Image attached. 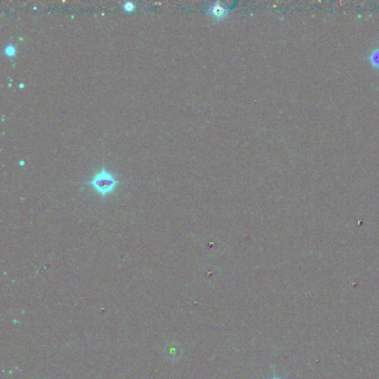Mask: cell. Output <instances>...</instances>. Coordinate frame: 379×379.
I'll return each instance as SVG.
<instances>
[{"label": "cell", "mask_w": 379, "mask_h": 379, "mask_svg": "<svg viewBox=\"0 0 379 379\" xmlns=\"http://www.w3.org/2000/svg\"><path fill=\"white\" fill-rule=\"evenodd\" d=\"M88 185H91L93 189L98 192L101 197H105L116 189V186L118 185V179L116 178L113 172L106 169L105 167L95 173L92 177L91 181L87 182Z\"/></svg>", "instance_id": "1"}, {"label": "cell", "mask_w": 379, "mask_h": 379, "mask_svg": "<svg viewBox=\"0 0 379 379\" xmlns=\"http://www.w3.org/2000/svg\"><path fill=\"white\" fill-rule=\"evenodd\" d=\"M4 51H5V55H6V56H8V57H14V56L16 55V53H17V48H16L15 44L8 43L7 46L5 47Z\"/></svg>", "instance_id": "4"}, {"label": "cell", "mask_w": 379, "mask_h": 379, "mask_svg": "<svg viewBox=\"0 0 379 379\" xmlns=\"http://www.w3.org/2000/svg\"><path fill=\"white\" fill-rule=\"evenodd\" d=\"M367 60L372 68L379 70V46L370 51L367 57Z\"/></svg>", "instance_id": "3"}, {"label": "cell", "mask_w": 379, "mask_h": 379, "mask_svg": "<svg viewBox=\"0 0 379 379\" xmlns=\"http://www.w3.org/2000/svg\"><path fill=\"white\" fill-rule=\"evenodd\" d=\"M123 7H124L125 10H130L131 11V10H135V4L128 2V3H125L123 5Z\"/></svg>", "instance_id": "5"}, {"label": "cell", "mask_w": 379, "mask_h": 379, "mask_svg": "<svg viewBox=\"0 0 379 379\" xmlns=\"http://www.w3.org/2000/svg\"><path fill=\"white\" fill-rule=\"evenodd\" d=\"M229 11L230 9L221 2L210 3L206 8L207 14L211 17H214L215 19H217V20H221V19L226 18L229 15Z\"/></svg>", "instance_id": "2"}, {"label": "cell", "mask_w": 379, "mask_h": 379, "mask_svg": "<svg viewBox=\"0 0 379 379\" xmlns=\"http://www.w3.org/2000/svg\"><path fill=\"white\" fill-rule=\"evenodd\" d=\"M274 379H281V378H274Z\"/></svg>", "instance_id": "6"}]
</instances>
